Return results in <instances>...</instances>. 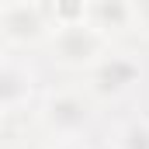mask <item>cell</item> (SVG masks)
<instances>
[{"label": "cell", "instance_id": "obj_8", "mask_svg": "<svg viewBox=\"0 0 149 149\" xmlns=\"http://www.w3.org/2000/svg\"><path fill=\"white\" fill-rule=\"evenodd\" d=\"M132 45H149V0H132Z\"/></svg>", "mask_w": 149, "mask_h": 149}, {"label": "cell", "instance_id": "obj_4", "mask_svg": "<svg viewBox=\"0 0 149 149\" xmlns=\"http://www.w3.org/2000/svg\"><path fill=\"white\" fill-rule=\"evenodd\" d=\"M56 17L52 3H31V0H0V38L14 56L38 59L45 42L52 38Z\"/></svg>", "mask_w": 149, "mask_h": 149}, {"label": "cell", "instance_id": "obj_7", "mask_svg": "<svg viewBox=\"0 0 149 149\" xmlns=\"http://www.w3.org/2000/svg\"><path fill=\"white\" fill-rule=\"evenodd\" d=\"M97 149H149V111L125 108L108 121Z\"/></svg>", "mask_w": 149, "mask_h": 149}, {"label": "cell", "instance_id": "obj_10", "mask_svg": "<svg viewBox=\"0 0 149 149\" xmlns=\"http://www.w3.org/2000/svg\"><path fill=\"white\" fill-rule=\"evenodd\" d=\"M7 56H10V49H7V45H3V38H0V63H3Z\"/></svg>", "mask_w": 149, "mask_h": 149}, {"label": "cell", "instance_id": "obj_9", "mask_svg": "<svg viewBox=\"0 0 149 149\" xmlns=\"http://www.w3.org/2000/svg\"><path fill=\"white\" fill-rule=\"evenodd\" d=\"M38 149H97V142H38Z\"/></svg>", "mask_w": 149, "mask_h": 149}, {"label": "cell", "instance_id": "obj_6", "mask_svg": "<svg viewBox=\"0 0 149 149\" xmlns=\"http://www.w3.org/2000/svg\"><path fill=\"white\" fill-rule=\"evenodd\" d=\"M83 21L101 31L111 45H132V0H87Z\"/></svg>", "mask_w": 149, "mask_h": 149}, {"label": "cell", "instance_id": "obj_2", "mask_svg": "<svg viewBox=\"0 0 149 149\" xmlns=\"http://www.w3.org/2000/svg\"><path fill=\"white\" fill-rule=\"evenodd\" d=\"M76 83L104 114H118L125 108H135V101L142 97L149 83V59L139 45H111L108 56Z\"/></svg>", "mask_w": 149, "mask_h": 149}, {"label": "cell", "instance_id": "obj_1", "mask_svg": "<svg viewBox=\"0 0 149 149\" xmlns=\"http://www.w3.org/2000/svg\"><path fill=\"white\" fill-rule=\"evenodd\" d=\"M28 118L42 142H97L104 125V111L83 94L76 80L45 83Z\"/></svg>", "mask_w": 149, "mask_h": 149}, {"label": "cell", "instance_id": "obj_3", "mask_svg": "<svg viewBox=\"0 0 149 149\" xmlns=\"http://www.w3.org/2000/svg\"><path fill=\"white\" fill-rule=\"evenodd\" d=\"M108 49L111 42L101 31H94L80 14L73 21H59L52 28V38L45 42L38 56V66L45 73H59L63 80H80L108 56Z\"/></svg>", "mask_w": 149, "mask_h": 149}, {"label": "cell", "instance_id": "obj_5", "mask_svg": "<svg viewBox=\"0 0 149 149\" xmlns=\"http://www.w3.org/2000/svg\"><path fill=\"white\" fill-rule=\"evenodd\" d=\"M45 70L31 56H7L0 63V118H17L35 108L38 94L45 87Z\"/></svg>", "mask_w": 149, "mask_h": 149}]
</instances>
